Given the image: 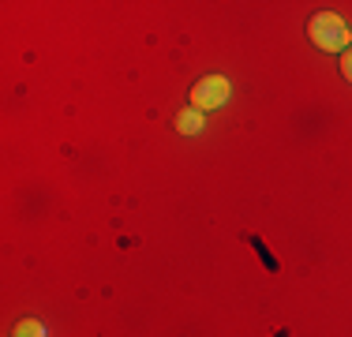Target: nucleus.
Returning <instances> with one entry per match:
<instances>
[{
    "label": "nucleus",
    "instance_id": "f257e3e1",
    "mask_svg": "<svg viewBox=\"0 0 352 337\" xmlns=\"http://www.w3.org/2000/svg\"><path fill=\"white\" fill-rule=\"evenodd\" d=\"M307 38H311V45H318L322 53H341V49L352 45V30L345 27V19L333 15V12L311 15V23H307Z\"/></svg>",
    "mask_w": 352,
    "mask_h": 337
},
{
    "label": "nucleus",
    "instance_id": "f03ea898",
    "mask_svg": "<svg viewBox=\"0 0 352 337\" xmlns=\"http://www.w3.org/2000/svg\"><path fill=\"white\" fill-rule=\"evenodd\" d=\"M232 87L225 75H203V79L191 87V109H199V113H210V109H221L225 101H229Z\"/></svg>",
    "mask_w": 352,
    "mask_h": 337
},
{
    "label": "nucleus",
    "instance_id": "7ed1b4c3",
    "mask_svg": "<svg viewBox=\"0 0 352 337\" xmlns=\"http://www.w3.org/2000/svg\"><path fill=\"white\" fill-rule=\"evenodd\" d=\"M203 128H206V120H203L199 109H184V113H176V131L180 135H199Z\"/></svg>",
    "mask_w": 352,
    "mask_h": 337
},
{
    "label": "nucleus",
    "instance_id": "20e7f679",
    "mask_svg": "<svg viewBox=\"0 0 352 337\" xmlns=\"http://www.w3.org/2000/svg\"><path fill=\"white\" fill-rule=\"evenodd\" d=\"M12 337H45V326H41L38 318H23V323H15Z\"/></svg>",
    "mask_w": 352,
    "mask_h": 337
},
{
    "label": "nucleus",
    "instance_id": "39448f33",
    "mask_svg": "<svg viewBox=\"0 0 352 337\" xmlns=\"http://www.w3.org/2000/svg\"><path fill=\"white\" fill-rule=\"evenodd\" d=\"M341 75H345V83H352V49L341 56Z\"/></svg>",
    "mask_w": 352,
    "mask_h": 337
}]
</instances>
